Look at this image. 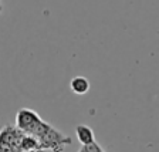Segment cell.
I'll use <instances>...</instances> for the list:
<instances>
[{
    "label": "cell",
    "mask_w": 159,
    "mask_h": 152,
    "mask_svg": "<svg viewBox=\"0 0 159 152\" xmlns=\"http://www.w3.org/2000/svg\"><path fill=\"white\" fill-rule=\"evenodd\" d=\"M80 152H104V148L97 141H93V142H89V144H84L80 148Z\"/></svg>",
    "instance_id": "7"
},
{
    "label": "cell",
    "mask_w": 159,
    "mask_h": 152,
    "mask_svg": "<svg viewBox=\"0 0 159 152\" xmlns=\"http://www.w3.org/2000/svg\"><path fill=\"white\" fill-rule=\"evenodd\" d=\"M0 12H2V6H0Z\"/></svg>",
    "instance_id": "8"
},
{
    "label": "cell",
    "mask_w": 159,
    "mask_h": 152,
    "mask_svg": "<svg viewBox=\"0 0 159 152\" xmlns=\"http://www.w3.org/2000/svg\"><path fill=\"white\" fill-rule=\"evenodd\" d=\"M43 119L40 118L39 114L30 108H20L16 114V127L26 134H31V131Z\"/></svg>",
    "instance_id": "3"
},
{
    "label": "cell",
    "mask_w": 159,
    "mask_h": 152,
    "mask_svg": "<svg viewBox=\"0 0 159 152\" xmlns=\"http://www.w3.org/2000/svg\"><path fill=\"white\" fill-rule=\"evenodd\" d=\"M39 149H43L40 141L31 134H26L24 132L23 139L19 145V151H39Z\"/></svg>",
    "instance_id": "6"
},
{
    "label": "cell",
    "mask_w": 159,
    "mask_h": 152,
    "mask_svg": "<svg viewBox=\"0 0 159 152\" xmlns=\"http://www.w3.org/2000/svg\"><path fill=\"white\" fill-rule=\"evenodd\" d=\"M39 141L43 149H51V151H61V149H64V145L71 144L70 136H66L51 125L44 131V134L39 138Z\"/></svg>",
    "instance_id": "1"
},
{
    "label": "cell",
    "mask_w": 159,
    "mask_h": 152,
    "mask_svg": "<svg viewBox=\"0 0 159 152\" xmlns=\"http://www.w3.org/2000/svg\"><path fill=\"white\" fill-rule=\"evenodd\" d=\"M24 132L17 127L4 125L0 129V151H19Z\"/></svg>",
    "instance_id": "2"
},
{
    "label": "cell",
    "mask_w": 159,
    "mask_h": 152,
    "mask_svg": "<svg viewBox=\"0 0 159 152\" xmlns=\"http://www.w3.org/2000/svg\"><path fill=\"white\" fill-rule=\"evenodd\" d=\"M75 135H77V139L81 142V145L95 141V135H94L93 128L85 125V124H80V125L75 127Z\"/></svg>",
    "instance_id": "5"
},
{
    "label": "cell",
    "mask_w": 159,
    "mask_h": 152,
    "mask_svg": "<svg viewBox=\"0 0 159 152\" xmlns=\"http://www.w3.org/2000/svg\"><path fill=\"white\" fill-rule=\"evenodd\" d=\"M89 87H91L89 80L83 76H77L70 81V90L75 95H84V94H87L89 91Z\"/></svg>",
    "instance_id": "4"
}]
</instances>
